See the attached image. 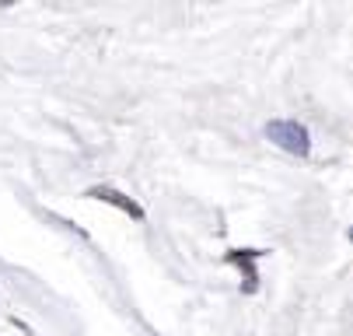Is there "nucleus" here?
<instances>
[{
  "label": "nucleus",
  "mask_w": 353,
  "mask_h": 336,
  "mask_svg": "<svg viewBox=\"0 0 353 336\" xmlns=\"http://www.w3.org/2000/svg\"><path fill=\"white\" fill-rule=\"evenodd\" d=\"M259 256H266V253L263 249H231L228 253V263H234L245 273V295H256V287H259V273H256Z\"/></svg>",
  "instance_id": "obj_3"
},
{
  "label": "nucleus",
  "mask_w": 353,
  "mask_h": 336,
  "mask_svg": "<svg viewBox=\"0 0 353 336\" xmlns=\"http://www.w3.org/2000/svg\"><path fill=\"white\" fill-rule=\"evenodd\" d=\"M266 137L276 144L280 151L294 155V158H308L312 155V133L305 123L297 119H270L266 123Z\"/></svg>",
  "instance_id": "obj_1"
},
{
  "label": "nucleus",
  "mask_w": 353,
  "mask_h": 336,
  "mask_svg": "<svg viewBox=\"0 0 353 336\" xmlns=\"http://www.w3.org/2000/svg\"><path fill=\"white\" fill-rule=\"evenodd\" d=\"M88 197H91V200H102V204H112L116 210L130 214L133 221H143V207H140L133 197H126V193H119V189H112V186H91Z\"/></svg>",
  "instance_id": "obj_2"
}]
</instances>
